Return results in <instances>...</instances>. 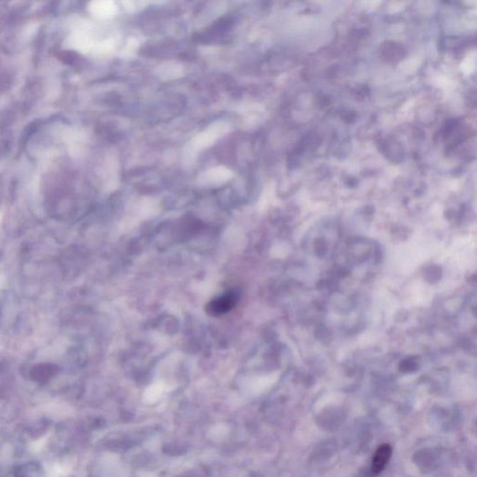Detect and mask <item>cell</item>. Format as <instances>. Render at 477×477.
Returning <instances> with one entry per match:
<instances>
[{"label":"cell","instance_id":"cell-2","mask_svg":"<svg viewBox=\"0 0 477 477\" xmlns=\"http://www.w3.org/2000/svg\"><path fill=\"white\" fill-rule=\"evenodd\" d=\"M239 295L237 292L229 291L210 301L207 306V312L211 316H221L232 311L237 304Z\"/></svg>","mask_w":477,"mask_h":477},{"label":"cell","instance_id":"cell-3","mask_svg":"<svg viewBox=\"0 0 477 477\" xmlns=\"http://www.w3.org/2000/svg\"><path fill=\"white\" fill-rule=\"evenodd\" d=\"M391 454H393V448L389 444H382L378 446L372 460V476H378V474L385 470L386 465L388 464L389 460L391 459Z\"/></svg>","mask_w":477,"mask_h":477},{"label":"cell","instance_id":"cell-1","mask_svg":"<svg viewBox=\"0 0 477 477\" xmlns=\"http://www.w3.org/2000/svg\"><path fill=\"white\" fill-rule=\"evenodd\" d=\"M338 240L339 232H337V229L322 227L312 232L308 236L307 248L315 257L323 259L335 251Z\"/></svg>","mask_w":477,"mask_h":477}]
</instances>
